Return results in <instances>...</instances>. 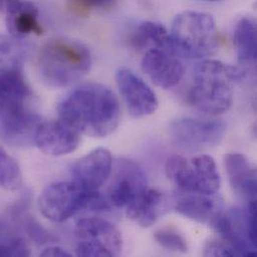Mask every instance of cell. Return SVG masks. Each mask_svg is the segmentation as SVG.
I'll list each match as a JSON object with an SVG mask.
<instances>
[{
    "label": "cell",
    "mask_w": 257,
    "mask_h": 257,
    "mask_svg": "<svg viewBox=\"0 0 257 257\" xmlns=\"http://www.w3.org/2000/svg\"><path fill=\"white\" fill-rule=\"evenodd\" d=\"M17 0H0V14H3L6 12L7 8Z\"/></svg>",
    "instance_id": "29"
},
{
    "label": "cell",
    "mask_w": 257,
    "mask_h": 257,
    "mask_svg": "<svg viewBox=\"0 0 257 257\" xmlns=\"http://www.w3.org/2000/svg\"><path fill=\"white\" fill-rule=\"evenodd\" d=\"M77 256H118L122 250V236L110 221L99 217L81 218L75 226Z\"/></svg>",
    "instance_id": "7"
},
{
    "label": "cell",
    "mask_w": 257,
    "mask_h": 257,
    "mask_svg": "<svg viewBox=\"0 0 257 257\" xmlns=\"http://www.w3.org/2000/svg\"><path fill=\"white\" fill-rule=\"evenodd\" d=\"M28 246L21 238H9L0 240V257L29 256Z\"/></svg>",
    "instance_id": "25"
},
{
    "label": "cell",
    "mask_w": 257,
    "mask_h": 257,
    "mask_svg": "<svg viewBox=\"0 0 257 257\" xmlns=\"http://www.w3.org/2000/svg\"><path fill=\"white\" fill-rule=\"evenodd\" d=\"M141 68L156 86L163 89L176 86L184 74V67L176 54L159 48L145 51Z\"/></svg>",
    "instance_id": "12"
},
{
    "label": "cell",
    "mask_w": 257,
    "mask_h": 257,
    "mask_svg": "<svg viewBox=\"0 0 257 257\" xmlns=\"http://www.w3.org/2000/svg\"><path fill=\"white\" fill-rule=\"evenodd\" d=\"M155 241L163 248L179 253H186L188 251L187 243L184 237L171 229H160L154 233Z\"/></svg>",
    "instance_id": "24"
},
{
    "label": "cell",
    "mask_w": 257,
    "mask_h": 257,
    "mask_svg": "<svg viewBox=\"0 0 257 257\" xmlns=\"http://www.w3.org/2000/svg\"><path fill=\"white\" fill-rule=\"evenodd\" d=\"M205 256H236L232 246L223 239H210L203 248Z\"/></svg>",
    "instance_id": "26"
},
{
    "label": "cell",
    "mask_w": 257,
    "mask_h": 257,
    "mask_svg": "<svg viewBox=\"0 0 257 257\" xmlns=\"http://www.w3.org/2000/svg\"><path fill=\"white\" fill-rule=\"evenodd\" d=\"M170 38L176 55L203 58L218 47V32L213 17L199 11H183L172 22Z\"/></svg>",
    "instance_id": "4"
},
{
    "label": "cell",
    "mask_w": 257,
    "mask_h": 257,
    "mask_svg": "<svg viewBox=\"0 0 257 257\" xmlns=\"http://www.w3.org/2000/svg\"><path fill=\"white\" fill-rule=\"evenodd\" d=\"M41 214L53 222H63L80 211L108 208L99 191H89L74 181H60L45 187L38 200Z\"/></svg>",
    "instance_id": "5"
},
{
    "label": "cell",
    "mask_w": 257,
    "mask_h": 257,
    "mask_svg": "<svg viewBox=\"0 0 257 257\" xmlns=\"http://www.w3.org/2000/svg\"><path fill=\"white\" fill-rule=\"evenodd\" d=\"M59 119L80 134L101 138L110 135L120 122L119 102L107 86L89 82L69 91L58 103Z\"/></svg>",
    "instance_id": "1"
},
{
    "label": "cell",
    "mask_w": 257,
    "mask_h": 257,
    "mask_svg": "<svg viewBox=\"0 0 257 257\" xmlns=\"http://www.w3.org/2000/svg\"><path fill=\"white\" fill-rule=\"evenodd\" d=\"M165 173L178 191L215 194L220 187L216 162L208 154H199L190 160L173 155L166 160Z\"/></svg>",
    "instance_id": "6"
},
{
    "label": "cell",
    "mask_w": 257,
    "mask_h": 257,
    "mask_svg": "<svg viewBox=\"0 0 257 257\" xmlns=\"http://www.w3.org/2000/svg\"><path fill=\"white\" fill-rule=\"evenodd\" d=\"M30 96L21 66L0 67V115L27 109Z\"/></svg>",
    "instance_id": "14"
},
{
    "label": "cell",
    "mask_w": 257,
    "mask_h": 257,
    "mask_svg": "<svg viewBox=\"0 0 257 257\" xmlns=\"http://www.w3.org/2000/svg\"><path fill=\"white\" fill-rule=\"evenodd\" d=\"M37 65L40 78L47 86L62 88L83 78L91 68L92 58L83 43L56 37L41 47Z\"/></svg>",
    "instance_id": "3"
},
{
    "label": "cell",
    "mask_w": 257,
    "mask_h": 257,
    "mask_svg": "<svg viewBox=\"0 0 257 257\" xmlns=\"http://www.w3.org/2000/svg\"><path fill=\"white\" fill-rule=\"evenodd\" d=\"M202 1H209V2H213V1H218V0H202Z\"/></svg>",
    "instance_id": "30"
},
{
    "label": "cell",
    "mask_w": 257,
    "mask_h": 257,
    "mask_svg": "<svg viewBox=\"0 0 257 257\" xmlns=\"http://www.w3.org/2000/svg\"><path fill=\"white\" fill-rule=\"evenodd\" d=\"M130 43L136 50L159 48L169 50L173 53L172 41L166 28L160 23L153 21H144L134 29L130 37Z\"/></svg>",
    "instance_id": "19"
},
{
    "label": "cell",
    "mask_w": 257,
    "mask_h": 257,
    "mask_svg": "<svg viewBox=\"0 0 257 257\" xmlns=\"http://www.w3.org/2000/svg\"><path fill=\"white\" fill-rule=\"evenodd\" d=\"M22 39L0 34V67L21 66L26 49Z\"/></svg>",
    "instance_id": "23"
},
{
    "label": "cell",
    "mask_w": 257,
    "mask_h": 257,
    "mask_svg": "<svg viewBox=\"0 0 257 257\" xmlns=\"http://www.w3.org/2000/svg\"><path fill=\"white\" fill-rule=\"evenodd\" d=\"M175 210L182 216L198 223H212L222 211L221 199L215 194L183 192L175 197Z\"/></svg>",
    "instance_id": "15"
},
{
    "label": "cell",
    "mask_w": 257,
    "mask_h": 257,
    "mask_svg": "<svg viewBox=\"0 0 257 257\" xmlns=\"http://www.w3.org/2000/svg\"><path fill=\"white\" fill-rule=\"evenodd\" d=\"M147 188L143 169L130 159H119L106 200L109 206L125 210Z\"/></svg>",
    "instance_id": "9"
},
{
    "label": "cell",
    "mask_w": 257,
    "mask_h": 257,
    "mask_svg": "<svg viewBox=\"0 0 257 257\" xmlns=\"http://www.w3.org/2000/svg\"><path fill=\"white\" fill-rule=\"evenodd\" d=\"M71 7L80 14H84L93 8H107L116 0H68Z\"/></svg>",
    "instance_id": "27"
},
{
    "label": "cell",
    "mask_w": 257,
    "mask_h": 257,
    "mask_svg": "<svg viewBox=\"0 0 257 257\" xmlns=\"http://www.w3.org/2000/svg\"><path fill=\"white\" fill-rule=\"evenodd\" d=\"M225 169L232 189L241 197L253 201L256 199V169L241 153L231 152L225 155Z\"/></svg>",
    "instance_id": "17"
},
{
    "label": "cell",
    "mask_w": 257,
    "mask_h": 257,
    "mask_svg": "<svg viewBox=\"0 0 257 257\" xmlns=\"http://www.w3.org/2000/svg\"><path fill=\"white\" fill-rule=\"evenodd\" d=\"M243 78L239 68L218 60H204L196 65L188 92V101L199 111L216 115L232 105L235 85Z\"/></svg>",
    "instance_id": "2"
},
{
    "label": "cell",
    "mask_w": 257,
    "mask_h": 257,
    "mask_svg": "<svg viewBox=\"0 0 257 257\" xmlns=\"http://www.w3.org/2000/svg\"><path fill=\"white\" fill-rule=\"evenodd\" d=\"M163 204V195L155 189L147 190L129 207L125 209L126 215L141 227L153 225L160 216Z\"/></svg>",
    "instance_id": "20"
},
{
    "label": "cell",
    "mask_w": 257,
    "mask_h": 257,
    "mask_svg": "<svg viewBox=\"0 0 257 257\" xmlns=\"http://www.w3.org/2000/svg\"><path fill=\"white\" fill-rule=\"evenodd\" d=\"M40 122V116L29 108L0 115V138L12 146L32 144Z\"/></svg>",
    "instance_id": "16"
},
{
    "label": "cell",
    "mask_w": 257,
    "mask_h": 257,
    "mask_svg": "<svg viewBox=\"0 0 257 257\" xmlns=\"http://www.w3.org/2000/svg\"><path fill=\"white\" fill-rule=\"evenodd\" d=\"M33 143L47 155L62 156L77 149L80 133L60 119L41 121L35 131Z\"/></svg>",
    "instance_id": "13"
},
{
    "label": "cell",
    "mask_w": 257,
    "mask_h": 257,
    "mask_svg": "<svg viewBox=\"0 0 257 257\" xmlns=\"http://www.w3.org/2000/svg\"><path fill=\"white\" fill-rule=\"evenodd\" d=\"M22 184V174L18 162L0 146V187L16 190Z\"/></svg>",
    "instance_id": "22"
},
{
    "label": "cell",
    "mask_w": 257,
    "mask_h": 257,
    "mask_svg": "<svg viewBox=\"0 0 257 257\" xmlns=\"http://www.w3.org/2000/svg\"><path fill=\"white\" fill-rule=\"evenodd\" d=\"M6 27L9 35L23 39L30 34L40 35L42 27L37 7L28 0H17L6 10Z\"/></svg>",
    "instance_id": "18"
},
{
    "label": "cell",
    "mask_w": 257,
    "mask_h": 257,
    "mask_svg": "<svg viewBox=\"0 0 257 257\" xmlns=\"http://www.w3.org/2000/svg\"><path fill=\"white\" fill-rule=\"evenodd\" d=\"M169 135L178 148L203 151L217 146L224 137L225 125L214 119L181 117L169 125Z\"/></svg>",
    "instance_id": "8"
},
{
    "label": "cell",
    "mask_w": 257,
    "mask_h": 257,
    "mask_svg": "<svg viewBox=\"0 0 257 257\" xmlns=\"http://www.w3.org/2000/svg\"><path fill=\"white\" fill-rule=\"evenodd\" d=\"M112 160L108 149L99 147L92 150L73 164L72 181L86 190L99 191L111 174Z\"/></svg>",
    "instance_id": "11"
},
{
    "label": "cell",
    "mask_w": 257,
    "mask_h": 257,
    "mask_svg": "<svg viewBox=\"0 0 257 257\" xmlns=\"http://www.w3.org/2000/svg\"><path fill=\"white\" fill-rule=\"evenodd\" d=\"M233 42L242 65H254L257 57V31L255 21L250 17H242L236 24Z\"/></svg>",
    "instance_id": "21"
},
{
    "label": "cell",
    "mask_w": 257,
    "mask_h": 257,
    "mask_svg": "<svg viewBox=\"0 0 257 257\" xmlns=\"http://www.w3.org/2000/svg\"><path fill=\"white\" fill-rule=\"evenodd\" d=\"M116 84L131 116L141 118L151 115L158 107L154 91L128 68L117 70Z\"/></svg>",
    "instance_id": "10"
},
{
    "label": "cell",
    "mask_w": 257,
    "mask_h": 257,
    "mask_svg": "<svg viewBox=\"0 0 257 257\" xmlns=\"http://www.w3.org/2000/svg\"><path fill=\"white\" fill-rule=\"evenodd\" d=\"M40 256L43 257H71L72 254L70 252H68L67 250H65L64 248L60 247V246H48L47 248H45L41 253Z\"/></svg>",
    "instance_id": "28"
}]
</instances>
